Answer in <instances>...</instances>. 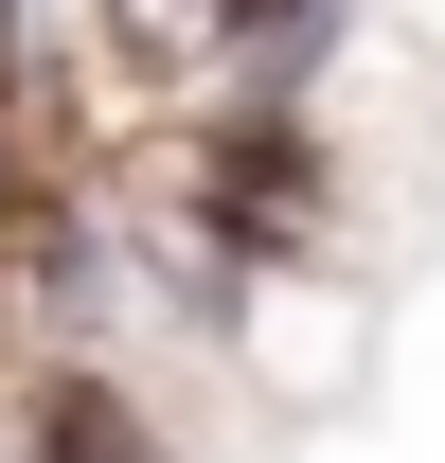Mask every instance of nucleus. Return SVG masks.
Here are the masks:
<instances>
[{"mask_svg": "<svg viewBox=\"0 0 445 463\" xmlns=\"http://www.w3.org/2000/svg\"><path fill=\"white\" fill-rule=\"evenodd\" d=\"M374 321H392V286H356V268H321V286H250V303H232L214 392H232V410H268V428H303V410H356V374H374Z\"/></svg>", "mask_w": 445, "mask_h": 463, "instance_id": "1", "label": "nucleus"}]
</instances>
